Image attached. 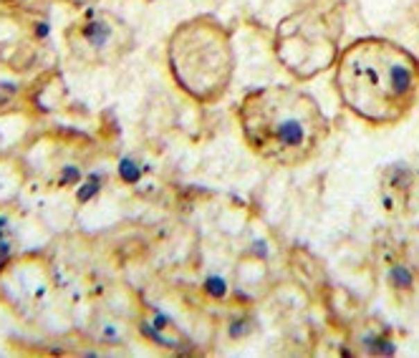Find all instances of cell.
<instances>
[{
	"instance_id": "4",
	"label": "cell",
	"mask_w": 419,
	"mask_h": 358,
	"mask_svg": "<svg viewBox=\"0 0 419 358\" xmlns=\"http://www.w3.org/2000/svg\"><path fill=\"white\" fill-rule=\"evenodd\" d=\"M339 35L341 15L334 8H303L278 28L275 53L296 78L316 76L336 63Z\"/></svg>"
},
{
	"instance_id": "3",
	"label": "cell",
	"mask_w": 419,
	"mask_h": 358,
	"mask_svg": "<svg viewBox=\"0 0 419 358\" xmlns=\"http://www.w3.org/2000/svg\"><path fill=\"white\" fill-rule=\"evenodd\" d=\"M167 69L177 89L200 106L220 103L235 78V46L220 18L200 13L167 38Z\"/></svg>"
},
{
	"instance_id": "10",
	"label": "cell",
	"mask_w": 419,
	"mask_h": 358,
	"mask_svg": "<svg viewBox=\"0 0 419 358\" xmlns=\"http://www.w3.org/2000/svg\"><path fill=\"white\" fill-rule=\"evenodd\" d=\"M119 174L124 182H129V185H134V182H139L142 172H139V167H137V162L134 159H121V164H119Z\"/></svg>"
},
{
	"instance_id": "9",
	"label": "cell",
	"mask_w": 419,
	"mask_h": 358,
	"mask_svg": "<svg viewBox=\"0 0 419 358\" xmlns=\"http://www.w3.org/2000/svg\"><path fill=\"white\" fill-rule=\"evenodd\" d=\"M361 346H366V353H371V356H391V353H397L394 341H389L384 336H377V333L364 338Z\"/></svg>"
},
{
	"instance_id": "7",
	"label": "cell",
	"mask_w": 419,
	"mask_h": 358,
	"mask_svg": "<svg viewBox=\"0 0 419 358\" xmlns=\"http://www.w3.org/2000/svg\"><path fill=\"white\" fill-rule=\"evenodd\" d=\"M386 290L399 308H409L419 300V265L407 257H394L386 265Z\"/></svg>"
},
{
	"instance_id": "6",
	"label": "cell",
	"mask_w": 419,
	"mask_h": 358,
	"mask_svg": "<svg viewBox=\"0 0 419 358\" xmlns=\"http://www.w3.org/2000/svg\"><path fill=\"white\" fill-rule=\"evenodd\" d=\"M414 189V172L409 167H404V162H394V164L382 169L379 177V194H382V205L386 212H399L409 205Z\"/></svg>"
},
{
	"instance_id": "8",
	"label": "cell",
	"mask_w": 419,
	"mask_h": 358,
	"mask_svg": "<svg viewBox=\"0 0 419 358\" xmlns=\"http://www.w3.org/2000/svg\"><path fill=\"white\" fill-rule=\"evenodd\" d=\"M139 328L144 338L152 341L154 346H160V348H167V351H189L192 348V341H189L187 333L182 331L167 313H162L157 308H149V318L142 321Z\"/></svg>"
},
{
	"instance_id": "11",
	"label": "cell",
	"mask_w": 419,
	"mask_h": 358,
	"mask_svg": "<svg viewBox=\"0 0 419 358\" xmlns=\"http://www.w3.org/2000/svg\"><path fill=\"white\" fill-rule=\"evenodd\" d=\"M8 257H10V242L8 240H0V268L8 262Z\"/></svg>"
},
{
	"instance_id": "5",
	"label": "cell",
	"mask_w": 419,
	"mask_h": 358,
	"mask_svg": "<svg viewBox=\"0 0 419 358\" xmlns=\"http://www.w3.org/2000/svg\"><path fill=\"white\" fill-rule=\"evenodd\" d=\"M66 46L76 61L104 66L119 61L134 46L132 28L109 10H86L66 28Z\"/></svg>"
},
{
	"instance_id": "1",
	"label": "cell",
	"mask_w": 419,
	"mask_h": 358,
	"mask_svg": "<svg viewBox=\"0 0 419 358\" xmlns=\"http://www.w3.org/2000/svg\"><path fill=\"white\" fill-rule=\"evenodd\" d=\"M334 89L346 111L371 126L404 121L419 99V61L404 46L366 35L339 51Z\"/></svg>"
},
{
	"instance_id": "12",
	"label": "cell",
	"mask_w": 419,
	"mask_h": 358,
	"mask_svg": "<svg viewBox=\"0 0 419 358\" xmlns=\"http://www.w3.org/2000/svg\"><path fill=\"white\" fill-rule=\"evenodd\" d=\"M76 6H89V3H94V0H74Z\"/></svg>"
},
{
	"instance_id": "2",
	"label": "cell",
	"mask_w": 419,
	"mask_h": 358,
	"mask_svg": "<svg viewBox=\"0 0 419 358\" xmlns=\"http://www.w3.org/2000/svg\"><path fill=\"white\" fill-rule=\"evenodd\" d=\"M235 119L248 152L280 169L308 164L331 134L321 103L291 83H273L243 94Z\"/></svg>"
}]
</instances>
